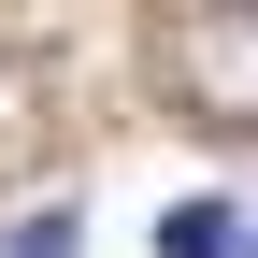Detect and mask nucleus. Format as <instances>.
Masks as SVG:
<instances>
[{
  "label": "nucleus",
  "mask_w": 258,
  "mask_h": 258,
  "mask_svg": "<svg viewBox=\"0 0 258 258\" xmlns=\"http://www.w3.org/2000/svg\"><path fill=\"white\" fill-rule=\"evenodd\" d=\"M172 101L201 115V129H258V0L172 29Z\"/></svg>",
  "instance_id": "nucleus-1"
},
{
  "label": "nucleus",
  "mask_w": 258,
  "mask_h": 258,
  "mask_svg": "<svg viewBox=\"0 0 258 258\" xmlns=\"http://www.w3.org/2000/svg\"><path fill=\"white\" fill-rule=\"evenodd\" d=\"M158 258H258V201H172Z\"/></svg>",
  "instance_id": "nucleus-2"
},
{
  "label": "nucleus",
  "mask_w": 258,
  "mask_h": 258,
  "mask_svg": "<svg viewBox=\"0 0 258 258\" xmlns=\"http://www.w3.org/2000/svg\"><path fill=\"white\" fill-rule=\"evenodd\" d=\"M72 244H86V215H72V201H29V215H15V244H0V258H72Z\"/></svg>",
  "instance_id": "nucleus-3"
}]
</instances>
